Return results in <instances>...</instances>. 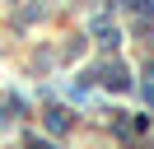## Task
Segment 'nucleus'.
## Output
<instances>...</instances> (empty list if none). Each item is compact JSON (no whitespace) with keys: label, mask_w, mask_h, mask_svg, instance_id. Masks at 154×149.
Wrapping results in <instances>:
<instances>
[{"label":"nucleus","mask_w":154,"mask_h":149,"mask_svg":"<svg viewBox=\"0 0 154 149\" xmlns=\"http://www.w3.org/2000/svg\"><path fill=\"white\" fill-rule=\"evenodd\" d=\"M103 84H107L112 93H126V89H131V79H126L122 65H107V70H103Z\"/></svg>","instance_id":"nucleus-1"},{"label":"nucleus","mask_w":154,"mask_h":149,"mask_svg":"<svg viewBox=\"0 0 154 149\" xmlns=\"http://www.w3.org/2000/svg\"><path fill=\"white\" fill-rule=\"evenodd\" d=\"M66 126H70V117H66L61 107H56V112H47V130H66Z\"/></svg>","instance_id":"nucleus-2"},{"label":"nucleus","mask_w":154,"mask_h":149,"mask_svg":"<svg viewBox=\"0 0 154 149\" xmlns=\"http://www.w3.org/2000/svg\"><path fill=\"white\" fill-rule=\"evenodd\" d=\"M28 149H51V140H28Z\"/></svg>","instance_id":"nucleus-3"},{"label":"nucleus","mask_w":154,"mask_h":149,"mask_svg":"<svg viewBox=\"0 0 154 149\" xmlns=\"http://www.w3.org/2000/svg\"><path fill=\"white\" fill-rule=\"evenodd\" d=\"M145 102H149V107H154V84H149V89H145Z\"/></svg>","instance_id":"nucleus-4"},{"label":"nucleus","mask_w":154,"mask_h":149,"mask_svg":"<svg viewBox=\"0 0 154 149\" xmlns=\"http://www.w3.org/2000/svg\"><path fill=\"white\" fill-rule=\"evenodd\" d=\"M145 74H149V79H154V61H149V65H145Z\"/></svg>","instance_id":"nucleus-5"}]
</instances>
